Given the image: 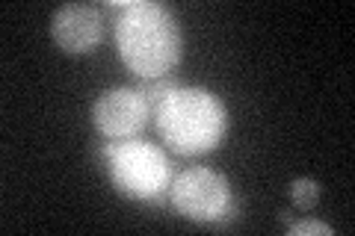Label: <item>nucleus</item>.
I'll return each instance as SVG.
<instances>
[{"instance_id": "obj_1", "label": "nucleus", "mask_w": 355, "mask_h": 236, "mask_svg": "<svg viewBox=\"0 0 355 236\" xmlns=\"http://www.w3.org/2000/svg\"><path fill=\"white\" fill-rule=\"evenodd\" d=\"M116 9V44L121 62L139 80H163L181 62V27L175 15L151 0H130Z\"/></svg>"}, {"instance_id": "obj_2", "label": "nucleus", "mask_w": 355, "mask_h": 236, "mask_svg": "<svg viewBox=\"0 0 355 236\" xmlns=\"http://www.w3.org/2000/svg\"><path fill=\"white\" fill-rule=\"evenodd\" d=\"M154 125H157L160 139L175 154L196 156L214 151L222 142L228 127V112L207 89L172 86L154 104Z\"/></svg>"}, {"instance_id": "obj_3", "label": "nucleus", "mask_w": 355, "mask_h": 236, "mask_svg": "<svg viewBox=\"0 0 355 236\" xmlns=\"http://www.w3.org/2000/svg\"><path fill=\"white\" fill-rule=\"evenodd\" d=\"M107 168L110 181L116 183L121 195L133 201L157 198L169 183V163L163 151L142 139H121L107 145Z\"/></svg>"}, {"instance_id": "obj_4", "label": "nucleus", "mask_w": 355, "mask_h": 236, "mask_svg": "<svg viewBox=\"0 0 355 236\" xmlns=\"http://www.w3.org/2000/svg\"><path fill=\"white\" fill-rule=\"evenodd\" d=\"M172 204L184 219L198 224H219L234 210L231 183L210 168H187L172 183Z\"/></svg>"}, {"instance_id": "obj_5", "label": "nucleus", "mask_w": 355, "mask_h": 236, "mask_svg": "<svg viewBox=\"0 0 355 236\" xmlns=\"http://www.w3.org/2000/svg\"><path fill=\"white\" fill-rule=\"evenodd\" d=\"M148 116H151L148 98L142 95V89H130V86L110 89L92 107V121L98 133L113 142L133 139L148 125Z\"/></svg>"}, {"instance_id": "obj_6", "label": "nucleus", "mask_w": 355, "mask_h": 236, "mask_svg": "<svg viewBox=\"0 0 355 236\" xmlns=\"http://www.w3.org/2000/svg\"><path fill=\"white\" fill-rule=\"evenodd\" d=\"M51 36L65 53H89L104 39L101 9L92 3H65L51 18Z\"/></svg>"}, {"instance_id": "obj_7", "label": "nucleus", "mask_w": 355, "mask_h": 236, "mask_svg": "<svg viewBox=\"0 0 355 236\" xmlns=\"http://www.w3.org/2000/svg\"><path fill=\"white\" fill-rule=\"evenodd\" d=\"M291 198L299 210H311L320 201V183H314L311 177H302V181H293L291 186Z\"/></svg>"}, {"instance_id": "obj_8", "label": "nucleus", "mask_w": 355, "mask_h": 236, "mask_svg": "<svg viewBox=\"0 0 355 236\" xmlns=\"http://www.w3.org/2000/svg\"><path fill=\"white\" fill-rule=\"evenodd\" d=\"M308 233H320V236H331L335 230L323 221H293L291 224V236H308Z\"/></svg>"}]
</instances>
